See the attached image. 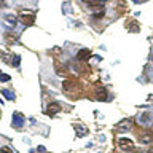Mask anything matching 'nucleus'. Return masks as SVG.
Wrapping results in <instances>:
<instances>
[{
    "mask_svg": "<svg viewBox=\"0 0 153 153\" xmlns=\"http://www.w3.org/2000/svg\"><path fill=\"white\" fill-rule=\"evenodd\" d=\"M19 18H21V21L24 22L26 26H32L34 21H35V13L30 11V10H22L19 13Z\"/></svg>",
    "mask_w": 153,
    "mask_h": 153,
    "instance_id": "nucleus-1",
    "label": "nucleus"
},
{
    "mask_svg": "<svg viewBox=\"0 0 153 153\" xmlns=\"http://www.w3.org/2000/svg\"><path fill=\"white\" fill-rule=\"evenodd\" d=\"M0 7H5V2H3V0H0Z\"/></svg>",
    "mask_w": 153,
    "mask_h": 153,
    "instance_id": "nucleus-14",
    "label": "nucleus"
},
{
    "mask_svg": "<svg viewBox=\"0 0 153 153\" xmlns=\"http://www.w3.org/2000/svg\"><path fill=\"white\" fill-rule=\"evenodd\" d=\"M139 137H140V140H142L143 143H148V142L153 140V134H152V132H142Z\"/></svg>",
    "mask_w": 153,
    "mask_h": 153,
    "instance_id": "nucleus-6",
    "label": "nucleus"
},
{
    "mask_svg": "<svg viewBox=\"0 0 153 153\" xmlns=\"http://www.w3.org/2000/svg\"><path fill=\"white\" fill-rule=\"evenodd\" d=\"M11 123H13V128H16V129H21L22 126H24V117L19 113V112H15L13 113V120H11Z\"/></svg>",
    "mask_w": 153,
    "mask_h": 153,
    "instance_id": "nucleus-2",
    "label": "nucleus"
},
{
    "mask_svg": "<svg viewBox=\"0 0 153 153\" xmlns=\"http://www.w3.org/2000/svg\"><path fill=\"white\" fill-rule=\"evenodd\" d=\"M148 153H153V150H150V152H148Z\"/></svg>",
    "mask_w": 153,
    "mask_h": 153,
    "instance_id": "nucleus-15",
    "label": "nucleus"
},
{
    "mask_svg": "<svg viewBox=\"0 0 153 153\" xmlns=\"http://www.w3.org/2000/svg\"><path fill=\"white\" fill-rule=\"evenodd\" d=\"M75 134H77V137H85L88 134V129L85 126H81V124H77L75 126Z\"/></svg>",
    "mask_w": 153,
    "mask_h": 153,
    "instance_id": "nucleus-5",
    "label": "nucleus"
},
{
    "mask_svg": "<svg viewBox=\"0 0 153 153\" xmlns=\"http://www.w3.org/2000/svg\"><path fill=\"white\" fill-rule=\"evenodd\" d=\"M59 110H61V105H59L58 102H51V104L48 105V109H46V113L51 117V115H56Z\"/></svg>",
    "mask_w": 153,
    "mask_h": 153,
    "instance_id": "nucleus-4",
    "label": "nucleus"
},
{
    "mask_svg": "<svg viewBox=\"0 0 153 153\" xmlns=\"http://www.w3.org/2000/svg\"><path fill=\"white\" fill-rule=\"evenodd\" d=\"M5 21H7L11 27H15V26L18 24V18L13 16V15H7V16H5Z\"/></svg>",
    "mask_w": 153,
    "mask_h": 153,
    "instance_id": "nucleus-8",
    "label": "nucleus"
},
{
    "mask_svg": "<svg viewBox=\"0 0 153 153\" xmlns=\"http://www.w3.org/2000/svg\"><path fill=\"white\" fill-rule=\"evenodd\" d=\"M0 81H10V75H7V73H0Z\"/></svg>",
    "mask_w": 153,
    "mask_h": 153,
    "instance_id": "nucleus-11",
    "label": "nucleus"
},
{
    "mask_svg": "<svg viewBox=\"0 0 153 153\" xmlns=\"http://www.w3.org/2000/svg\"><path fill=\"white\" fill-rule=\"evenodd\" d=\"M91 56V53H89V50H81L80 51V53H78V61H86V59L88 58H89Z\"/></svg>",
    "mask_w": 153,
    "mask_h": 153,
    "instance_id": "nucleus-7",
    "label": "nucleus"
},
{
    "mask_svg": "<svg viewBox=\"0 0 153 153\" xmlns=\"http://www.w3.org/2000/svg\"><path fill=\"white\" fill-rule=\"evenodd\" d=\"M0 153H15V152H13L10 147H2L0 148Z\"/></svg>",
    "mask_w": 153,
    "mask_h": 153,
    "instance_id": "nucleus-12",
    "label": "nucleus"
},
{
    "mask_svg": "<svg viewBox=\"0 0 153 153\" xmlns=\"http://www.w3.org/2000/svg\"><path fill=\"white\" fill-rule=\"evenodd\" d=\"M2 94L7 97V99H10V101H13L15 99V94H13L11 91H8V89H2Z\"/></svg>",
    "mask_w": 153,
    "mask_h": 153,
    "instance_id": "nucleus-10",
    "label": "nucleus"
},
{
    "mask_svg": "<svg viewBox=\"0 0 153 153\" xmlns=\"http://www.w3.org/2000/svg\"><path fill=\"white\" fill-rule=\"evenodd\" d=\"M118 145H120V148H123V150H132V148H134V142L129 137H121L118 140Z\"/></svg>",
    "mask_w": 153,
    "mask_h": 153,
    "instance_id": "nucleus-3",
    "label": "nucleus"
},
{
    "mask_svg": "<svg viewBox=\"0 0 153 153\" xmlns=\"http://www.w3.org/2000/svg\"><path fill=\"white\" fill-rule=\"evenodd\" d=\"M139 121H142V123L148 121V113H143V117H139Z\"/></svg>",
    "mask_w": 153,
    "mask_h": 153,
    "instance_id": "nucleus-13",
    "label": "nucleus"
},
{
    "mask_svg": "<svg viewBox=\"0 0 153 153\" xmlns=\"http://www.w3.org/2000/svg\"><path fill=\"white\" fill-rule=\"evenodd\" d=\"M105 97H107V91H105L104 88H101V89L97 91V99H102V101H104Z\"/></svg>",
    "mask_w": 153,
    "mask_h": 153,
    "instance_id": "nucleus-9",
    "label": "nucleus"
}]
</instances>
